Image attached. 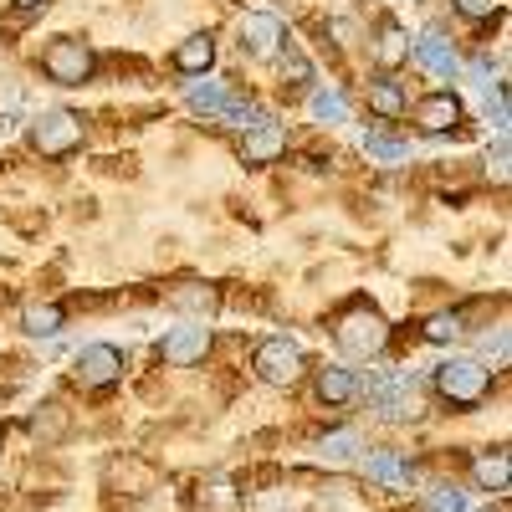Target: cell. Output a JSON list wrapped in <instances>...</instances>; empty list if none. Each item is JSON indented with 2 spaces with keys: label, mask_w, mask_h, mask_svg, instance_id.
I'll use <instances>...</instances> for the list:
<instances>
[{
  "label": "cell",
  "mask_w": 512,
  "mask_h": 512,
  "mask_svg": "<svg viewBox=\"0 0 512 512\" xmlns=\"http://www.w3.org/2000/svg\"><path fill=\"white\" fill-rule=\"evenodd\" d=\"M364 149H369L374 159H384V164H400V159L410 154L400 139H384V134H364Z\"/></svg>",
  "instance_id": "cell-26"
},
{
  "label": "cell",
  "mask_w": 512,
  "mask_h": 512,
  "mask_svg": "<svg viewBox=\"0 0 512 512\" xmlns=\"http://www.w3.org/2000/svg\"><path fill=\"white\" fill-rule=\"evenodd\" d=\"M431 507H436V512H466V497L451 492V487H441V492L431 497Z\"/></svg>",
  "instance_id": "cell-31"
},
{
  "label": "cell",
  "mask_w": 512,
  "mask_h": 512,
  "mask_svg": "<svg viewBox=\"0 0 512 512\" xmlns=\"http://www.w3.org/2000/svg\"><path fill=\"white\" fill-rule=\"evenodd\" d=\"M374 57H379V67H400L410 57V36L395 21H384L379 26V41H374Z\"/></svg>",
  "instance_id": "cell-15"
},
{
  "label": "cell",
  "mask_w": 512,
  "mask_h": 512,
  "mask_svg": "<svg viewBox=\"0 0 512 512\" xmlns=\"http://www.w3.org/2000/svg\"><path fill=\"white\" fill-rule=\"evenodd\" d=\"M169 303H175L180 313H190L195 323H205L210 313L221 308V292H216V287H195V282H190V287H175V292H169Z\"/></svg>",
  "instance_id": "cell-13"
},
{
  "label": "cell",
  "mask_w": 512,
  "mask_h": 512,
  "mask_svg": "<svg viewBox=\"0 0 512 512\" xmlns=\"http://www.w3.org/2000/svg\"><path fill=\"white\" fill-rule=\"evenodd\" d=\"M31 431L41 436V441H62L67 436V410L52 400V405H41V415L31 420Z\"/></svg>",
  "instance_id": "cell-22"
},
{
  "label": "cell",
  "mask_w": 512,
  "mask_h": 512,
  "mask_svg": "<svg viewBox=\"0 0 512 512\" xmlns=\"http://www.w3.org/2000/svg\"><path fill=\"white\" fill-rule=\"evenodd\" d=\"M308 72H313V67H308V57H303V52H292V47L282 52V77H292V82H308Z\"/></svg>",
  "instance_id": "cell-29"
},
{
  "label": "cell",
  "mask_w": 512,
  "mask_h": 512,
  "mask_svg": "<svg viewBox=\"0 0 512 512\" xmlns=\"http://www.w3.org/2000/svg\"><path fill=\"white\" fill-rule=\"evenodd\" d=\"M369 482H379V487H405L410 472H405V461H400L395 451H379V456H369Z\"/></svg>",
  "instance_id": "cell-17"
},
{
  "label": "cell",
  "mask_w": 512,
  "mask_h": 512,
  "mask_svg": "<svg viewBox=\"0 0 512 512\" xmlns=\"http://www.w3.org/2000/svg\"><path fill=\"white\" fill-rule=\"evenodd\" d=\"M354 451H359V436H354V431H338V436L323 441V456H328V461H349Z\"/></svg>",
  "instance_id": "cell-28"
},
{
  "label": "cell",
  "mask_w": 512,
  "mask_h": 512,
  "mask_svg": "<svg viewBox=\"0 0 512 512\" xmlns=\"http://www.w3.org/2000/svg\"><path fill=\"white\" fill-rule=\"evenodd\" d=\"M195 507L200 512H241V492H236V482H210V487H200Z\"/></svg>",
  "instance_id": "cell-16"
},
{
  "label": "cell",
  "mask_w": 512,
  "mask_h": 512,
  "mask_svg": "<svg viewBox=\"0 0 512 512\" xmlns=\"http://www.w3.org/2000/svg\"><path fill=\"white\" fill-rule=\"evenodd\" d=\"M282 149H287V134H282L277 123H262V128H251V134H246L241 159H246V164H267V159H277Z\"/></svg>",
  "instance_id": "cell-12"
},
{
  "label": "cell",
  "mask_w": 512,
  "mask_h": 512,
  "mask_svg": "<svg viewBox=\"0 0 512 512\" xmlns=\"http://www.w3.org/2000/svg\"><path fill=\"white\" fill-rule=\"evenodd\" d=\"M216 118H226L231 128H241V134H251V128L272 123V118H267V108H256V103H231V98H226V108H221Z\"/></svg>",
  "instance_id": "cell-21"
},
{
  "label": "cell",
  "mask_w": 512,
  "mask_h": 512,
  "mask_svg": "<svg viewBox=\"0 0 512 512\" xmlns=\"http://www.w3.org/2000/svg\"><path fill=\"white\" fill-rule=\"evenodd\" d=\"M384 338H390V328H384V318L369 303H359L338 318V349L354 354V359H374L384 349Z\"/></svg>",
  "instance_id": "cell-1"
},
{
  "label": "cell",
  "mask_w": 512,
  "mask_h": 512,
  "mask_svg": "<svg viewBox=\"0 0 512 512\" xmlns=\"http://www.w3.org/2000/svg\"><path fill=\"white\" fill-rule=\"evenodd\" d=\"M472 472H477V482H482L487 492H507V456H502V451L477 456V461H472Z\"/></svg>",
  "instance_id": "cell-20"
},
{
  "label": "cell",
  "mask_w": 512,
  "mask_h": 512,
  "mask_svg": "<svg viewBox=\"0 0 512 512\" xmlns=\"http://www.w3.org/2000/svg\"><path fill=\"white\" fill-rule=\"evenodd\" d=\"M415 123L425 128V134H451V128L461 123V98H451V93H436V98L415 103Z\"/></svg>",
  "instance_id": "cell-9"
},
{
  "label": "cell",
  "mask_w": 512,
  "mask_h": 512,
  "mask_svg": "<svg viewBox=\"0 0 512 512\" xmlns=\"http://www.w3.org/2000/svg\"><path fill=\"white\" fill-rule=\"evenodd\" d=\"M354 374L349 369H338V364H328V369H318V400L323 405H349L354 400Z\"/></svg>",
  "instance_id": "cell-14"
},
{
  "label": "cell",
  "mask_w": 512,
  "mask_h": 512,
  "mask_svg": "<svg viewBox=\"0 0 512 512\" xmlns=\"http://www.w3.org/2000/svg\"><path fill=\"white\" fill-rule=\"evenodd\" d=\"M456 333H461V313H436V318H425V338H431V344H451Z\"/></svg>",
  "instance_id": "cell-25"
},
{
  "label": "cell",
  "mask_w": 512,
  "mask_h": 512,
  "mask_svg": "<svg viewBox=\"0 0 512 512\" xmlns=\"http://www.w3.org/2000/svg\"><path fill=\"white\" fill-rule=\"evenodd\" d=\"M62 318H67V313H62L57 303H36V308H26L21 328H26V333H36V338H52V333L62 328Z\"/></svg>",
  "instance_id": "cell-19"
},
{
  "label": "cell",
  "mask_w": 512,
  "mask_h": 512,
  "mask_svg": "<svg viewBox=\"0 0 512 512\" xmlns=\"http://www.w3.org/2000/svg\"><path fill=\"white\" fill-rule=\"evenodd\" d=\"M456 11H461L466 21H487V16L497 11V0H456Z\"/></svg>",
  "instance_id": "cell-30"
},
{
  "label": "cell",
  "mask_w": 512,
  "mask_h": 512,
  "mask_svg": "<svg viewBox=\"0 0 512 512\" xmlns=\"http://www.w3.org/2000/svg\"><path fill=\"white\" fill-rule=\"evenodd\" d=\"M77 384H88V390H103V384H113L118 374H123V354L113 349V344H88L77 354Z\"/></svg>",
  "instance_id": "cell-6"
},
{
  "label": "cell",
  "mask_w": 512,
  "mask_h": 512,
  "mask_svg": "<svg viewBox=\"0 0 512 512\" xmlns=\"http://www.w3.org/2000/svg\"><path fill=\"white\" fill-rule=\"evenodd\" d=\"M185 98H190L195 113H210V118L226 108V88H221V82H210L205 72H200V82H190V93H185Z\"/></svg>",
  "instance_id": "cell-18"
},
{
  "label": "cell",
  "mask_w": 512,
  "mask_h": 512,
  "mask_svg": "<svg viewBox=\"0 0 512 512\" xmlns=\"http://www.w3.org/2000/svg\"><path fill=\"white\" fill-rule=\"evenodd\" d=\"M11 6H16V11H41L47 0H11Z\"/></svg>",
  "instance_id": "cell-32"
},
{
  "label": "cell",
  "mask_w": 512,
  "mask_h": 512,
  "mask_svg": "<svg viewBox=\"0 0 512 512\" xmlns=\"http://www.w3.org/2000/svg\"><path fill=\"white\" fill-rule=\"evenodd\" d=\"M251 369L262 374L267 384H277V390H287V384H297V379H303V349H297V344H287V338H267V344L256 349Z\"/></svg>",
  "instance_id": "cell-3"
},
{
  "label": "cell",
  "mask_w": 512,
  "mask_h": 512,
  "mask_svg": "<svg viewBox=\"0 0 512 512\" xmlns=\"http://www.w3.org/2000/svg\"><path fill=\"white\" fill-rule=\"evenodd\" d=\"M41 67H47V77L62 82V88H82V82L93 77V52L82 47V41H52Z\"/></svg>",
  "instance_id": "cell-4"
},
{
  "label": "cell",
  "mask_w": 512,
  "mask_h": 512,
  "mask_svg": "<svg viewBox=\"0 0 512 512\" xmlns=\"http://www.w3.org/2000/svg\"><path fill=\"white\" fill-rule=\"evenodd\" d=\"M344 113H349L344 93H333V88H328V93H313V118H333V123H338Z\"/></svg>",
  "instance_id": "cell-27"
},
{
  "label": "cell",
  "mask_w": 512,
  "mask_h": 512,
  "mask_svg": "<svg viewBox=\"0 0 512 512\" xmlns=\"http://www.w3.org/2000/svg\"><path fill=\"white\" fill-rule=\"evenodd\" d=\"M277 41H282V21H277V16H262V11L241 16V52H251V57H272V52H277Z\"/></svg>",
  "instance_id": "cell-8"
},
{
  "label": "cell",
  "mask_w": 512,
  "mask_h": 512,
  "mask_svg": "<svg viewBox=\"0 0 512 512\" xmlns=\"http://www.w3.org/2000/svg\"><path fill=\"white\" fill-rule=\"evenodd\" d=\"M108 482H113V487H118V482H134V487L144 492V487L154 482V472H149L144 461H113V466H108Z\"/></svg>",
  "instance_id": "cell-24"
},
{
  "label": "cell",
  "mask_w": 512,
  "mask_h": 512,
  "mask_svg": "<svg viewBox=\"0 0 512 512\" xmlns=\"http://www.w3.org/2000/svg\"><path fill=\"white\" fill-rule=\"evenodd\" d=\"M210 354V328L205 323H180V328H169L164 333V359L169 364H200Z\"/></svg>",
  "instance_id": "cell-7"
},
{
  "label": "cell",
  "mask_w": 512,
  "mask_h": 512,
  "mask_svg": "<svg viewBox=\"0 0 512 512\" xmlns=\"http://www.w3.org/2000/svg\"><path fill=\"white\" fill-rule=\"evenodd\" d=\"M415 62L431 72V77H456V67H461L456 52H451V41H446L441 31H431V36L420 41V47H415Z\"/></svg>",
  "instance_id": "cell-10"
},
{
  "label": "cell",
  "mask_w": 512,
  "mask_h": 512,
  "mask_svg": "<svg viewBox=\"0 0 512 512\" xmlns=\"http://www.w3.org/2000/svg\"><path fill=\"white\" fill-rule=\"evenodd\" d=\"M369 108L395 118V113H405V93L395 88V82H369Z\"/></svg>",
  "instance_id": "cell-23"
},
{
  "label": "cell",
  "mask_w": 512,
  "mask_h": 512,
  "mask_svg": "<svg viewBox=\"0 0 512 512\" xmlns=\"http://www.w3.org/2000/svg\"><path fill=\"white\" fill-rule=\"evenodd\" d=\"M82 139V123L72 113H47L36 128H31V149L36 154H72Z\"/></svg>",
  "instance_id": "cell-5"
},
{
  "label": "cell",
  "mask_w": 512,
  "mask_h": 512,
  "mask_svg": "<svg viewBox=\"0 0 512 512\" xmlns=\"http://www.w3.org/2000/svg\"><path fill=\"white\" fill-rule=\"evenodd\" d=\"M210 62H216V36H210V31H195V36L180 41V52H175V67L180 72L200 77V72H210Z\"/></svg>",
  "instance_id": "cell-11"
},
{
  "label": "cell",
  "mask_w": 512,
  "mask_h": 512,
  "mask_svg": "<svg viewBox=\"0 0 512 512\" xmlns=\"http://www.w3.org/2000/svg\"><path fill=\"white\" fill-rule=\"evenodd\" d=\"M436 390L446 400H456V405H477L492 390V369L477 364V359H451V364L436 369Z\"/></svg>",
  "instance_id": "cell-2"
}]
</instances>
